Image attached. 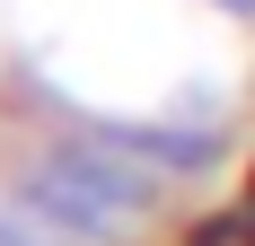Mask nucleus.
I'll use <instances>...</instances> for the list:
<instances>
[{
    "mask_svg": "<svg viewBox=\"0 0 255 246\" xmlns=\"http://www.w3.org/2000/svg\"><path fill=\"white\" fill-rule=\"evenodd\" d=\"M18 202L53 238L97 246V238H124L150 211V167H132L124 149H106V141H71V149H44V158L18 167Z\"/></svg>",
    "mask_w": 255,
    "mask_h": 246,
    "instance_id": "obj_1",
    "label": "nucleus"
},
{
    "mask_svg": "<svg viewBox=\"0 0 255 246\" xmlns=\"http://www.w3.org/2000/svg\"><path fill=\"white\" fill-rule=\"evenodd\" d=\"M0 246H53V229L26 211V202H0Z\"/></svg>",
    "mask_w": 255,
    "mask_h": 246,
    "instance_id": "obj_2",
    "label": "nucleus"
},
{
    "mask_svg": "<svg viewBox=\"0 0 255 246\" xmlns=\"http://www.w3.org/2000/svg\"><path fill=\"white\" fill-rule=\"evenodd\" d=\"M203 246H220V229H211V238H203Z\"/></svg>",
    "mask_w": 255,
    "mask_h": 246,
    "instance_id": "obj_3",
    "label": "nucleus"
}]
</instances>
